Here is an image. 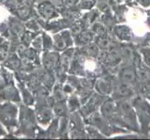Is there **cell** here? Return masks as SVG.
<instances>
[{"label": "cell", "mask_w": 150, "mask_h": 140, "mask_svg": "<svg viewBox=\"0 0 150 140\" xmlns=\"http://www.w3.org/2000/svg\"><path fill=\"white\" fill-rule=\"evenodd\" d=\"M8 16V11L3 6H0V22H2Z\"/></svg>", "instance_id": "1"}]
</instances>
